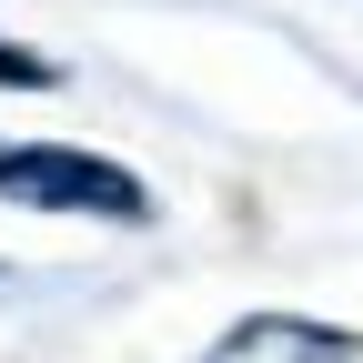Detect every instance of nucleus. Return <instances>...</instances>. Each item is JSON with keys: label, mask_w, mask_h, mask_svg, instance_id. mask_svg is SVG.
<instances>
[{"label": "nucleus", "mask_w": 363, "mask_h": 363, "mask_svg": "<svg viewBox=\"0 0 363 363\" xmlns=\"http://www.w3.org/2000/svg\"><path fill=\"white\" fill-rule=\"evenodd\" d=\"M0 192H11V202H40V212L152 222V192H142L121 162H91V152H61V142H21V152H0Z\"/></svg>", "instance_id": "nucleus-1"}, {"label": "nucleus", "mask_w": 363, "mask_h": 363, "mask_svg": "<svg viewBox=\"0 0 363 363\" xmlns=\"http://www.w3.org/2000/svg\"><path fill=\"white\" fill-rule=\"evenodd\" d=\"M0 81H21V91H40V81H51V61H30V51H11V40H0Z\"/></svg>", "instance_id": "nucleus-3"}, {"label": "nucleus", "mask_w": 363, "mask_h": 363, "mask_svg": "<svg viewBox=\"0 0 363 363\" xmlns=\"http://www.w3.org/2000/svg\"><path fill=\"white\" fill-rule=\"evenodd\" d=\"M202 363H353V343L323 333V323H293V313H262V323L222 333Z\"/></svg>", "instance_id": "nucleus-2"}]
</instances>
